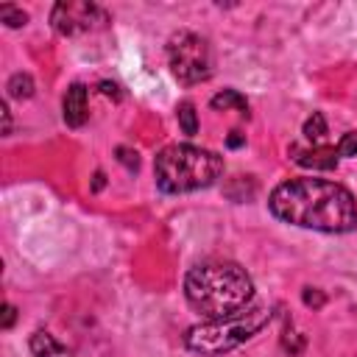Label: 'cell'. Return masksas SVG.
I'll return each instance as SVG.
<instances>
[{"label":"cell","mask_w":357,"mask_h":357,"mask_svg":"<svg viewBox=\"0 0 357 357\" xmlns=\"http://www.w3.org/2000/svg\"><path fill=\"white\" fill-rule=\"evenodd\" d=\"M268 209L301 229H315V231H329V234H343L357 229V201L354 195L329 178H290L282 181L271 198Z\"/></svg>","instance_id":"6da1fadb"},{"label":"cell","mask_w":357,"mask_h":357,"mask_svg":"<svg viewBox=\"0 0 357 357\" xmlns=\"http://www.w3.org/2000/svg\"><path fill=\"white\" fill-rule=\"evenodd\" d=\"M254 296V282L240 268L237 262L229 259H209L187 271L184 276V298L187 304L206 315L209 321L215 318H229L237 315L240 310L248 307Z\"/></svg>","instance_id":"7a4b0ae2"},{"label":"cell","mask_w":357,"mask_h":357,"mask_svg":"<svg viewBox=\"0 0 357 357\" xmlns=\"http://www.w3.org/2000/svg\"><path fill=\"white\" fill-rule=\"evenodd\" d=\"M220 173H223V156L190 142L165 145L153 159L156 187L167 195L206 190L220 178Z\"/></svg>","instance_id":"3957f363"},{"label":"cell","mask_w":357,"mask_h":357,"mask_svg":"<svg viewBox=\"0 0 357 357\" xmlns=\"http://www.w3.org/2000/svg\"><path fill=\"white\" fill-rule=\"evenodd\" d=\"M271 307H245L237 315L229 318H215L206 324H195L184 332V346L201 357H218L226 354L245 340H251L257 332H262L271 324Z\"/></svg>","instance_id":"277c9868"},{"label":"cell","mask_w":357,"mask_h":357,"mask_svg":"<svg viewBox=\"0 0 357 357\" xmlns=\"http://www.w3.org/2000/svg\"><path fill=\"white\" fill-rule=\"evenodd\" d=\"M167 61L178 84L192 86L212 75V47L195 31H176L167 39Z\"/></svg>","instance_id":"5b68a950"},{"label":"cell","mask_w":357,"mask_h":357,"mask_svg":"<svg viewBox=\"0 0 357 357\" xmlns=\"http://www.w3.org/2000/svg\"><path fill=\"white\" fill-rule=\"evenodd\" d=\"M106 20H109L106 11L86 0H61L53 6V14H50V25L61 36H75V33L92 31V28L103 25Z\"/></svg>","instance_id":"8992f818"},{"label":"cell","mask_w":357,"mask_h":357,"mask_svg":"<svg viewBox=\"0 0 357 357\" xmlns=\"http://www.w3.org/2000/svg\"><path fill=\"white\" fill-rule=\"evenodd\" d=\"M290 156L296 165L310 167V170H335L337 167V148L332 145H312V148H298L290 145Z\"/></svg>","instance_id":"52a82bcc"},{"label":"cell","mask_w":357,"mask_h":357,"mask_svg":"<svg viewBox=\"0 0 357 357\" xmlns=\"http://www.w3.org/2000/svg\"><path fill=\"white\" fill-rule=\"evenodd\" d=\"M61 117L70 128H81L89 117L86 112V86L84 84H70V89L64 92V100H61Z\"/></svg>","instance_id":"ba28073f"},{"label":"cell","mask_w":357,"mask_h":357,"mask_svg":"<svg viewBox=\"0 0 357 357\" xmlns=\"http://www.w3.org/2000/svg\"><path fill=\"white\" fill-rule=\"evenodd\" d=\"M28 346H31L33 357H73V349H67L64 343H59V340H56L50 332H45V329H36V332L31 335Z\"/></svg>","instance_id":"9c48e42d"},{"label":"cell","mask_w":357,"mask_h":357,"mask_svg":"<svg viewBox=\"0 0 357 357\" xmlns=\"http://www.w3.org/2000/svg\"><path fill=\"white\" fill-rule=\"evenodd\" d=\"M209 106L215 109V112H226V109H237L240 114H245L248 117V100L237 92V89H223V92H218L212 100H209Z\"/></svg>","instance_id":"30bf717a"},{"label":"cell","mask_w":357,"mask_h":357,"mask_svg":"<svg viewBox=\"0 0 357 357\" xmlns=\"http://www.w3.org/2000/svg\"><path fill=\"white\" fill-rule=\"evenodd\" d=\"M301 134H304V137H307L312 145H321V139L329 134V128H326V117H324L321 112H312V114L304 120Z\"/></svg>","instance_id":"8fae6325"},{"label":"cell","mask_w":357,"mask_h":357,"mask_svg":"<svg viewBox=\"0 0 357 357\" xmlns=\"http://www.w3.org/2000/svg\"><path fill=\"white\" fill-rule=\"evenodd\" d=\"M176 117H178V126H181V131L187 137L198 134V114H195V103L192 100H181L176 106Z\"/></svg>","instance_id":"7c38bea8"},{"label":"cell","mask_w":357,"mask_h":357,"mask_svg":"<svg viewBox=\"0 0 357 357\" xmlns=\"http://www.w3.org/2000/svg\"><path fill=\"white\" fill-rule=\"evenodd\" d=\"M6 89H8L11 98H31L33 89H36V84H33V78L28 73H14L8 78V84H6Z\"/></svg>","instance_id":"4fadbf2b"},{"label":"cell","mask_w":357,"mask_h":357,"mask_svg":"<svg viewBox=\"0 0 357 357\" xmlns=\"http://www.w3.org/2000/svg\"><path fill=\"white\" fill-rule=\"evenodd\" d=\"M0 22H6L8 28H22L28 22V14L17 6H0Z\"/></svg>","instance_id":"5bb4252c"},{"label":"cell","mask_w":357,"mask_h":357,"mask_svg":"<svg viewBox=\"0 0 357 357\" xmlns=\"http://www.w3.org/2000/svg\"><path fill=\"white\" fill-rule=\"evenodd\" d=\"M337 156H346V159H354L357 156V131H346L337 142Z\"/></svg>","instance_id":"9a60e30c"},{"label":"cell","mask_w":357,"mask_h":357,"mask_svg":"<svg viewBox=\"0 0 357 357\" xmlns=\"http://www.w3.org/2000/svg\"><path fill=\"white\" fill-rule=\"evenodd\" d=\"M301 298H304L307 307H321V304H324V293H321L318 287H304Z\"/></svg>","instance_id":"2e32d148"},{"label":"cell","mask_w":357,"mask_h":357,"mask_svg":"<svg viewBox=\"0 0 357 357\" xmlns=\"http://www.w3.org/2000/svg\"><path fill=\"white\" fill-rule=\"evenodd\" d=\"M117 159L128 167V170H137L139 159H137V151H128V148H117Z\"/></svg>","instance_id":"e0dca14e"},{"label":"cell","mask_w":357,"mask_h":357,"mask_svg":"<svg viewBox=\"0 0 357 357\" xmlns=\"http://www.w3.org/2000/svg\"><path fill=\"white\" fill-rule=\"evenodd\" d=\"M14 321H17V307H14V304H6V307H3V321H0V326H3V329H11Z\"/></svg>","instance_id":"ac0fdd59"},{"label":"cell","mask_w":357,"mask_h":357,"mask_svg":"<svg viewBox=\"0 0 357 357\" xmlns=\"http://www.w3.org/2000/svg\"><path fill=\"white\" fill-rule=\"evenodd\" d=\"M3 134L6 137L11 134V109H8V103H3Z\"/></svg>","instance_id":"d6986e66"},{"label":"cell","mask_w":357,"mask_h":357,"mask_svg":"<svg viewBox=\"0 0 357 357\" xmlns=\"http://www.w3.org/2000/svg\"><path fill=\"white\" fill-rule=\"evenodd\" d=\"M100 92H103V95H112V98H120L117 84H109V81H100Z\"/></svg>","instance_id":"ffe728a7"},{"label":"cell","mask_w":357,"mask_h":357,"mask_svg":"<svg viewBox=\"0 0 357 357\" xmlns=\"http://www.w3.org/2000/svg\"><path fill=\"white\" fill-rule=\"evenodd\" d=\"M226 142H229V148H237V145H243V134L240 131H231V137Z\"/></svg>","instance_id":"44dd1931"},{"label":"cell","mask_w":357,"mask_h":357,"mask_svg":"<svg viewBox=\"0 0 357 357\" xmlns=\"http://www.w3.org/2000/svg\"><path fill=\"white\" fill-rule=\"evenodd\" d=\"M103 187V173H95V187L92 190H100Z\"/></svg>","instance_id":"7402d4cb"}]
</instances>
